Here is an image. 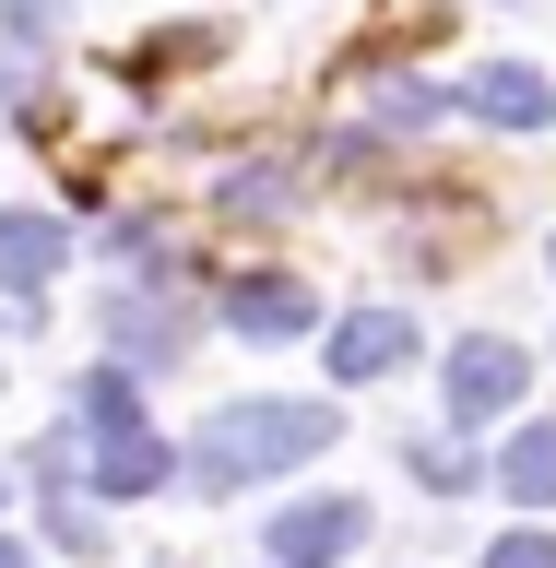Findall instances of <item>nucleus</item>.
Wrapping results in <instances>:
<instances>
[{"label":"nucleus","mask_w":556,"mask_h":568,"mask_svg":"<svg viewBox=\"0 0 556 568\" xmlns=\"http://www.w3.org/2000/svg\"><path fill=\"white\" fill-rule=\"evenodd\" d=\"M486 568H556V545H545V532H497V557Z\"/></svg>","instance_id":"13"},{"label":"nucleus","mask_w":556,"mask_h":568,"mask_svg":"<svg viewBox=\"0 0 556 568\" xmlns=\"http://www.w3.org/2000/svg\"><path fill=\"white\" fill-rule=\"evenodd\" d=\"M225 320H237L249 344H296V332L320 320V296H309V284H284V273H249V284H225Z\"/></svg>","instance_id":"7"},{"label":"nucleus","mask_w":556,"mask_h":568,"mask_svg":"<svg viewBox=\"0 0 556 568\" xmlns=\"http://www.w3.org/2000/svg\"><path fill=\"white\" fill-rule=\"evenodd\" d=\"M107 332H119V355H142V367H166V355L190 344V320H178L166 296H119V308H107Z\"/></svg>","instance_id":"10"},{"label":"nucleus","mask_w":556,"mask_h":568,"mask_svg":"<svg viewBox=\"0 0 556 568\" xmlns=\"http://www.w3.org/2000/svg\"><path fill=\"white\" fill-rule=\"evenodd\" d=\"M48 532H60V545H83V557H95V545H107V532H95V509H83V497H71V486H48Z\"/></svg>","instance_id":"12"},{"label":"nucleus","mask_w":556,"mask_h":568,"mask_svg":"<svg viewBox=\"0 0 556 568\" xmlns=\"http://www.w3.org/2000/svg\"><path fill=\"white\" fill-rule=\"evenodd\" d=\"M474 119H497V131H533V119H556V95H545V71H522V60H497V71H474Z\"/></svg>","instance_id":"9"},{"label":"nucleus","mask_w":556,"mask_h":568,"mask_svg":"<svg viewBox=\"0 0 556 568\" xmlns=\"http://www.w3.org/2000/svg\"><path fill=\"white\" fill-rule=\"evenodd\" d=\"M166 474H178V462H166V438L142 426L131 379L95 367V379H83V486H95V497H154Z\"/></svg>","instance_id":"2"},{"label":"nucleus","mask_w":556,"mask_h":568,"mask_svg":"<svg viewBox=\"0 0 556 568\" xmlns=\"http://www.w3.org/2000/svg\"><path fill=\"white\" fill-rule=\"evenodd\" d=\"M332 450V403H225V415L190 438V486L237 497L261 474H296V462Z\"/></svg>","instance_id":"1"},{"label":"nucleus","mask_w":556,"mask_h":568,"mask_svg":"<svg viewBox=\"0 0 556 568\" xmlns=\"http://www.w3.org/2000/svg\"><path fill=\"white\" fill-rule=\"evenodd\" d=\"M415 355V320L403 308H355V320H332V379H391Z\"/></svg>","instance_id":"6"},{"label":"nucleus","mask_w":556,"mask_h":568,"mask_svg":"<svg viewBox=\"0 0 556 568\" xmlns=\"http://www.w3.org/2000/svg\"><path fill=\"white\" fill-rule=\"evenodd\" d=\"M355 545H367V509H355V497H309V509L273 521V568H332V557H355Z\"/></svg>","instance_id":"4"},{"label":"nucleus","mask_w":556,"mask_h":568,"mask_svg":"<svg viewBox=\"0 0 556 568\" xmlns=\"http://www.w3.org/2000/svg\"><path fill=\"white\" fill-rule=\"evenodd\" d=\"M415 474H426V486H438V497L486 486V462H474V450H451V438H438V450H426V438H415Z\"/></svg>","instance_id":"11"},{"label":"nucleus","mask_w":556,"mask_h":568,"mask_svg":"<svg viewBox=\"0 0 556 568\" xmlns=\"http://www.w3.org/2000/svg\"><path fill=\"white\" fill-rule=\"evenodd\" d=\"M486 474L522 497V509H556V415H545V426H509V450H497Z\"/></svg>","instance_id":"8"},{"label":"nucleus","mask_w":556,"mask_h":568,"mask_svg":"<svg viewBox=\"0 0 556 568\" xmlns=\"http://www.w3.org/2000/svg\"><path fill=\"white\" fill-rule=\"evenodd\" d=\"M522 379H533V355L509 344V332H474V344H451V415H462V426L509 415V403H522Z\"/></svg>","instance_id":"3"},{"label":"nucleus","mask_w":556,"mask_h":568,"mask_svg":"<svg viewBox=\"0 0 556 568\" xmlns=\"http://www.w3.org/2000/svg\"><path fill=\"white\" fill-rule=\"evenodd\" d=\"M60 261H71V225H60V213H0V284H12V296H48Z\"/></svg>","instance_id":"5"},{"label":"nucleus","mask_w":556,"mask_h":568,"mask_svg":"<svg viewBox=\"0 0 556 568\" xmlns=\"http://www.w3.org/2000/svg\"><path fill=\"white\" fill-rule=\"evenodd\" d=\"M0 568H24V545H12V532H0Z\"/></svg>","instance_id":"14"}]
</instances>
